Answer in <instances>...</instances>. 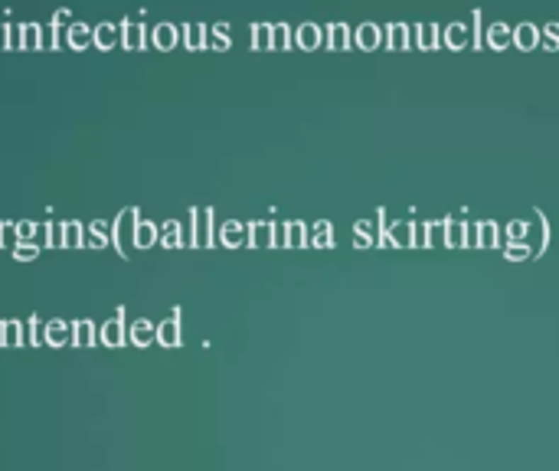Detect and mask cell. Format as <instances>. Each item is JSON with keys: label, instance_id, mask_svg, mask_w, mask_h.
<instances>
[{"label": "cell", "instance_id": "1", "mask_svg": "<svg viewBox=\"0 0 559 471\" xmlns=\"http://www.w3.org/2000/svg\"><path fill=\"white\" fill-rule=\"evenodd\" d=\"M69 341H72V324L66 321H50L43 331V344H50V347H66Z\"/></svg>", "mask_w": 559, "mask_h": 471}, {"label": "cell", "instance_id": "2", "mask_svg": "<svg viewBox=\"0 0 559 471\" xmlns=\"http://www.w3.org/2000/svg\"><path fill=\"white\" fill-rule=\"evenodd\" d=\"M98 334H102V344L105 347H121V344H125V321H121V314L118 317H111L108 324H102V331H98Z\"/></svg>", "mask_w": 559, "mask_h": 471}, {"label": "cell", "instance_id": "3", "mask_svg": "<svg viewBox=\"0 0 559 471\" xmlns=\"http://www.w3.org/2000/svg\"><path fill=\"white\" fill-rule=\"evenodd\" d=\"M95 337H98V331H95L92 321H76L72 324V344L76 347H92Z\"/></svg>", "mask_w": 559, "mask_h": 471}, {"label": "cell", "instance_id": "4", "mask_svg": "<svg viewBox=\"0 0 559 471\" xmlns=\"http://www.w3.org/2000/svg\"><path fill=\"white\" fill-rule=\"evenodd\" d=\"M131 223H135V210H128V213L118 216V226H115V239H118V249H121V252H128V239L135 236Z\"/></svg>", "mask_w": 559, "mask_h": 471}, {"label": "cell", "instance_id": "5", "mask_svg": "<svg viewBox=\"0 0 559 471\" xmlns=\"http://www.w3.org/2000/svg\"><path fill=\"white\" fill-rule=\"evenodd\" d=\"M0 344H4V347H17V344H23V324H20V321L0 324Z\"/></svg>", "mask_w": 559, "mask_h": 471}, {"label": "cell", "instance_id": "6", "mask_svg": "<svg viewBox=\"0 0 559 471\" xmlns=\"http://www.w3.org/2000/svg\"><path fill=\"white\" fill-rule=\"evenodd\" d=\"M151 341H154V327L147 324V321H135V324H131V344H135V347H147Z\"/></svg>", "mask_w": 559, "mask_h": 471}, {"label": "cell", "instance_id": "7", "mask_svg": "<svg viewBox=\"0 0 559 471\" xmlns=\"http://www.w3.org/2000/svg\"><path fill=\"white\" fill-rule=\"evenodd\" d=\"M157 341H161L164 347H174V344H177V324H174V321L161 324V331H157Z\"/></svg>", "mask_w": 559, "mask_h": 471}, {"label": "cell", "instance_id": "8", "mask_svg": "<svg viewBox=\"0 0 559 471\" xmlns=\"http://www.w3.org/2000/svg\"><path fill=\"white\" fill-rule=\"evenodd\" d=\"M26 344H43V334H40V317H30V324H26Z\"/></svg>", "mask_w": 559, "mask_h": 471}, {"label": "cell", "instance_id": "9", "mask_svg": "<svg viewBox=\"0 0 559 471\" xmlns=\"http://www.w3.org/2000/svg\"><path fill=\"white\" fill-rule=\"evenodd\" d=\"M62 232H66V239H62L66 246H79V242H82V226L79 223H69Z\"/></svg>", "mask_w": 559, "mask_h": 471}, {"label": "cell", "instance_id": "10", "mask_svg": "<svg viewBox=\"0 0 559 471\" xmlns=\"http://www.w3.org/2000/svg\"><path fill=\"white\" fill-rule=\"evenodd\" d=\"M154 242V229L151 226H137L135 229V246H151Z\"/></svg>", "mask_w": 559, "mask_h": 471}, {"label": "cell", "instance_id": "11", "mask_svg": "<svg viewBox=\"0 0 559 471\" xmlns=\"http://www.w3.org/2000/svg\"><path fill=\"white\" fill-rule=\"evenodd\" d=\"M17 256H20V259H33V256H36V246H23V242H20Z\"/></svg>", "mask_w": 559, "mask_h": 471}]
</instances>
